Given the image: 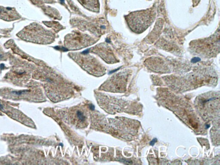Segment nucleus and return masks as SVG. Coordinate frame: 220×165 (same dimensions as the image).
Instances as JSON below:
<instances>
[{
	"mask_svg": "<svg viewBox=\"0 0 220 165\" xmlns=\"http://www.w3.org/2000/svg\"><path fill=\"white\" fill-rule=\"evenodd\" d=\"M84 6L91 10H94L98 8V0H78Z\"/></svg>",
	"mask_w": 220,
	"mask_h": 165,
	"instance_id": "nucleus-1",
	"label": "nucleus"
},
{
	"mask_svg": "<svg viewBox=\"0 0 220 165\" xmlns=\"http://www.w3.org/2000/svg\"><path fill=\"white\" fill-rule=\"evenodd\" d=\"M157 142V139L156 138H154V139H153L151 141V142H150V145H152V146H153L154 145H155V143L156 142Z\"/></svg>",
	"mask_w": 220,
	"mask_h": 165,
	"instance_id": "nucleus-2",
	"label": "nucleus"
}]
</instances>
